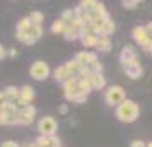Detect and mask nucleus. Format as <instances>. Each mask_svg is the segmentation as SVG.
I'll return each mask as SVG.
<instances>
[{
  "mask_svg": "<svg viewBox=\"0 0 152 147\" xmlns=\"http://www.w3.org/2000/svg\"><path fill=\"white\" fill-rule=\"evenodd\" d=\"M125 89L121 86H110L106 91H104V103L111 108H116L120 103L125 101Z\"/></svg>",
  "mask_w": 152,
  "mask_h": 147,
  "instance_id": "f03ea898",
  "label": "nucleus"
},
{
  "mask_svg": "<svg viewBox=\"0 0 152 147\" xmlns=\"http://www.w3.org/2000/svg\"><path fill=\"white\" fill-rule=\"evenodd\" d=\"M33 24L29 21V17H22L21 21H17V33H28V29Z\"/></svg>",
  "mask_w": 152,
  "mask_h": 147,
  "instance_id": "b1692460",
  "label": "nucleus"
},
{
  "mask_svg": "<svg viewBox=\"0 0 152 147\" xmlns=\"http://www.w3.org/2000/svg\"><path fill=\"white\" fill-rule=\"evenodd\" d=\"M5 55H7V56H15V55H17V50L10 48V50H7V51H5Z\"/></svg>",
  "mask_w": 152,
  "mask_h": 147,
  "instance_id": "4c0bfd02",
  "label": "nucleus"
},
{
  "mask_svg": "<svg viewBox=\"0 0 152 147\" xmlns=\"http://www.w3.org/2000/svg\"><path fill=\"white\" fill-rule=\"evenodd\" d=\"M0 125H12V116H7L0 111Z\"/></svg>",
  "mask_w": 152,
  "mask_h": 147,
  "instance_id": "473e14b6",
  "label": "nucleus"
},
{
  "mask_svg": "<svg viewBox=\"0 0 152 147\" xmlns=\"http://www.w3.org/2000/svg\"><path fill=\"white\" fill-rule=\"evenodd\" d=\"M22 147H38V146H36L34 142H31V144H24Z\"/></svg>",
  "mask_w": 152,
  "mask_h": 147,
  "instance_id": "79ce46f5",
  "label": "nucleus"
},
{
  "mask_svg": "<svg viewBox=\"0 0 152 147\" xmlns=\"http://www.w3.org/2000/svg\"><path fill=\"white\" fill-rule=\"evenodd\" d=\"M65 69L69 70V74H70V75H74V77H75L77 74L80 72V69H82V67H80V65H79V63L75 62V60H70V62L65 63Z\"/></svg>",
  "mask_w": 152,
  "mask_h": 147,
  "instance_id": "5701e85b",
  "label": "nucleus"
},
{
  "mask_svg": "<svg viewBox=\"0 0 152 147\" xmlns=\"http://www.w3.org/2000/svg\"><path fill=\"white\" fill-rule=\"evenodd\" d=\"M34 144L38 147H51V139L50 137H45V135H39Z\"/></svg>",
  "mask_w": 152,
  "mask_h": 147,
  "instance_id": "cd10ccee",
  "label": "nucleus"
},
{
  "mask_svg": "<svg viewBox=\"0 0 152 147\" xmlns=\"http://www.w3.org/2000/svg\"><path fill=\"white\" fill-rule=\"evenodd\" d=\"M115 116L123 123H133L135 120L140 116V106L132 101V99H125L123 103H120L115 110Z\"/></svg>",
  "mask_w": 152,
  "mask_h": 147,
  "instance_id": "f257e3e1",
  "label": "nucleus"
},
{
  "mask_svg": "<svg viewBox=\"0 0 152 147\" xmlns=\"http://www.w3.org/2000/svg\"><path fill=\"white\" fill-rule=\"evenodd\" d=\"M41 34H43L41 26H31V28L28 29V36L33 39V41H38V39L41 38Z\"/></svg>",
  "mask_w": 152,
  "mask_h": 147,
  "instance_id": "4be33fe9",
  "label": "nucleus"
},
{
  "mask_svg": "<svg viewBox=\"0 0 152 147\" xmlns=\"http://www.w3.org/2000/svg\"><path fill=\"white\" fill-rule=\"evenodd\" d=\"M77 80H79V79H77ZM77 87H79V92H80V94H86V96H89L91 92H92L91 80H79V82H77Z\"/></svg>",
  "mask_w": 152,
  "mask_h": 147,
  "instance_id": "6ab92c4d",
  "label": "nucleus"
},
{
  "mask_svg": "<svg viewBox=\"0 0 152 147\" xmlns=\"http://www.w3.org/2000/svg\"><path fill=\"white\" fill-rule=\"evenodd\" d=\"M5 103H7V99H5V96H4V94L0 92V110L4 108V105H5Z\"/></svg>",
  "mask_w": 152,
  "mask_h": 147,
  "instance_id": "58836bf2",
  "label": "nucleus"
},
{
  "mask_svg": "<svg viewBox=\"0 0 152 147\" xmlns=\"http://www.w3.org/2000/svg\"><path fill=\"white\" fill-rule=\"evenodd\" d=\"M60 19H62V21H65L67 24H69V22L74 19V12H72V10H63L62 15H60Z\"/></svg>",
  "mask_w": 152,
  "mask_h": 147,
  "instance_id": "2f4dec72",
  "label": "nucleus"
},
{
  "mask_svg": "<svg viewBox=\"0 0 152 147\" xmlns=\"http://www.w3.org/2000/svg\"><path fill=\"white\" fill-rule=\"evenodd\" d=\"M29 74H31V77L36 79V80H45V79L50 77L51 70H50V65L46 62H43V60H36V62L31 65Z\"/></svg>",
  "mask_w": 152,
  "mask_h": 147,
  "instance_id": "39448f33",
  "label": "nucleus"
},
{
  "mask_svg": "<svg viewBox=\"0 0 152 147\" xmlns=\"http://www.w3.org/2000/svg\"><path fill=\"white\" fill-rule=\"evenodd\" d=\"M96 48L99 50V51H103V53H108V51H111V48H113V43H111L110 38H97Z\"/></svg>",
  "mask_w": 152,
  "mask_h": 147,
  "instance_id": "2eb2a0df",
  "label": "nucleus"
},
{
  "mask_svg": "<svg viewBox=\"0 0 152 147\" xmlns=\"http://www.w3.org/2000/svg\"><path fill=\"white\" fill-rule=\"evenodd\" d=\"M36 116V108L33 105L22 108L12 116V125H31Z\"/></svg>",
  "mask_w": 152,
  "mask_h": 147,
  "instance_id": "7ed1b4c3",
  "label": "nucleus"
},
{
  "mask_svg": "<svg viewBox=\"0 0 152 147\" xmlns=\"http://www.w3.org/2000/svg\"><path fill=\"white\" fill-rule=\"evenodd\" d=\"M65 28H67V22L62 21V19L58 17V19L53 21V24H51V33H53V34H63Z\"/></svg>",
  "mask_w": 152,
  "mask_h": 147,
  "instance_id": "f3484780",
  "label": "nucleus"
},
{
  "mask_svg": "<svg viewBox=\"0 0 152 147\" xmlns=\"http://www.w3.org/2000/svg\"><path fill=\"white\" fill-rule=\"evenodd\" d=\"M91 86H92V91H101L106 87V79L103 74H94L91 79Z\"/></svg>",
  "mask_w": 152,
  "mask_h": 147,
  "instance_id": "4468645a",
  "label": "nucleus"
},
{
  "mask_svg": "<svg viewBox=\"0 0 152 147\" xmlns=\"http://www.w3.org/2000/svg\"><path fill=\"white\" fill-rule=\"evenodd\" d=\"M145 147H152V142H149V144H145Z\"/></svg>",
  "mask_w": 152,
  "mask_h": 147,
  "instance_id": "37998d69",
  "label": "nucleus"
},
{
  "mask_svg": "<svg viewBox=\"0 0 152 147\" xmlns=\"http://www.w3.org/2000/svg\"><path fill=\"white\" fill-rule=\"evenodd\" d=\"M74 60H75L80 67H87V65H89V51H79Z\"/></svg>",
  "mask_w": 152,
  "mask_h": 147,
  "instance_id": "412c9836",
  "label": "nucleus"
},
{
  "mask_svg": "<svg viewBox=\"0 0 152 147\" xmlns=\"http://www.w3.org/2000/svg\"><path fill=\"white\" fill-rule=\"evenodd\" d=\"M0 111L4 113V115H7V116H14V115L19 111V110L15 108L14 103H5V105H4V108H2Z\"/></svg>",
  "mask_w": 152,
  "mask_h": 147,
  "instance_id": "393cba45",
  "label": "nucleus"
},
{
  "mask_svg": "<svg viewBox=\"0 0 152 147\" xmlns=\"http://www.w3.org/2000/svg\"><path fill=\"white\" fill-rule=\"evenodd\" d=\"M28 17H29V21H31L33 26H41V22L45 21V15H43V12H39V10H33Z\"/></svg>",
  "mask_w": 152,
  "mask_h": 147,
  "instance_id": "a211bd4d",
  "label": "nucleus"
},
{
  "mask_svg": "<svg viewBox=\"0 0 152 147\" xmlns=\"http://www.w3.org/2000/svg\"><path fill=\"white\" fill-rule=\"evenodd\" d=\"M53 77H55L56 82H62V84H63L67 79L74 77V75H70V74H69V70L65 69V65H60V67H56V69L53 70Z\"/></svg>",
  "mask_w": 152,
  "mask_h": 147,
  "instance_id": "f8f14e48",
  "label": "nucleus"
},
{
  "mask_svg": "<svg viewBox=\"0 0 152 147\" xmlns=\"http://www.w3.org/2000/svg\"><path fill=\"white\" fill-rule=\"evenodd\" d=\"M5 51H7V50H5L4 46H2V45H0V60H4V58L7 56V55H5Z\"/></svg>",
  "mask_w": 152,
  "mask_h": 147,
  "instance_id": "ea45409f",
  "label": "nucleus"
},
{
  "mask_svg": "<svg viewBox=\"0 0 152 147\" xmlns=\"http://www.w3.org/2000/svg\"><path fill=\"white\" fill-rule=\"evenodd\" d=\"M58 111L62 113V115H67V113H69V105H62L58 108Z\"/></svg>",
  "mask_w": 152,
  "mask_h": 147,
  "instance_id": "e433bc0d",
  "label": "nucleus"
},
{
  "mask_svg": "<svg viewBox=\"0 0 152 147\" xmlns=\"http://www.w3.org/2000/svg\"><path fill=\"white\" fill-rule=\"evenodd\" d=\"M92 75H94V74H92L87 67H82V69H80V72L77 74L75 77L79 79V80H91V79H92Z\"/></svg>",
  "mask_w": 152,
  "mask_h": 147,
  "instance_id": "bb28decb",
  "label": "nucleus"
},
{
  "mask_svg": "<svg viewBox=\"0 0 152 147\" xmlns=\"http://www.w3.org/2000/svg\"><path fill=\"white\" fill-rule=\"evenodd\" d=\"M15 38H17L21 43H24V45H34V43H36V41H33V39L28 36V33H15Z\"/></svg>",
  "mask_w": 152,
  "mask_h": 147,
  "instance_id": "c85d7f7f",
  "label": "nucleus"
},
{
  "mask_svg": "<svg viewBox=\"0 0 152 147\" xmlns=\"http://www.w3.org/2000/svg\"><path fill=\"white\" fill-rule=\"evenodd\" d=\"M137 60V53H135V50H133V46H130V45H126L123 50H121V53H120V62H121V65H128V63L135 62Z\"/></svg>",
  "mask_w": 152,
  "mask_h": 147,
  "instance_id": "6e6552de",
  "label": "nucleus"
},
{
  "mask_svg": "<svg viewBox=\"0 0 152 147\" xmlns=\"http://www.w3.org/2000/svg\"><path fill=\"white\" fill-rule=\"evenodd\" d=\"M80 41H82V45L86 46V48H92V46H96L97 45V36L84 34V36H80Z\"/></svg>",
  "mask_w": 152,
  "mask_h": 147,
  "instance_id": "aec40b11",
  "label": "nucleus"
},
{
  "mask_svg": "<svg viewBox=\"0 0 152 147\" xmlns=\"http://www.w3.org/2000/svg\"><path fill=\"white\" fill-rule=\"evenodd\" d=\"M140 48L144 50V51H147V53H152V38H147V39L140 45Z\"/></svg>",
  "mask_w": 152,
  "mask_h": 147,
  "instance_id": "7c9ffc66",
  "label": "nucleus"
},
{
  "mask_svg": "<svg viewBox=\"0 0 152 147\" xmlns=\"http://www.w3.org/2000/svg\"><path fill=\"white\" fill-rule=\"evenodd\" d=\"M138 4H140L138 0H123V2H121V5H123L125 9H128V10L138 7Z\"/></svg>",
  "mask_w": 152,
  "mask_h": 147,
  "instance_id": "c756f323",
  "label": "nucleus"
},
{
  "mask_svg": "<svg viewBox=\"0 0 152 147\" xmlns=\"http://www.w3.org/2000/svg\"><path fill=\"white\" fill-rule=\"evenodd\" d=\"M2 94L5 96L7 103H15V101L19 99V89H17L15 86H7V87L4 89V92H2Z\"/></svg>",
  "mask_w": 152,
  "mask_h": 147,
  "instance_id": "ddd939ff",
  "label": "nucleus"
},
{
  "mask_svg": "<svg viewBox=\"0 0 152 147\" xmlns=\"http://www.w3.org/2000/svg\"><path fill=\"white\" fill-rule=\"evenodd\" d=\"M130 147H145V142H142V140H133L130 144Z\"/></svg>",
  "mask_w": 152,
  "mask_h": 147,
  "instance_id": "c9c22d12",
  "label": "nucleus"
},
{
  "mask_svg": "<svg viewBox=\"0 0 152 147\" xmlns=\"http://www.w3.org/2000/svg\"><path fill=\"white\" fill-rule=\"evenodd\" d=\"M77 77H70L67 79L65 82H63V96H65V99L67 101H72L74 103V99H75V96L79 94V87H77Z\"/></svg>",
  "mask_w": 152,
  "mask_h": 147,
  "instance_id": "423d86ee",
  "label": "nucleus"
},
{
  "mask_svg": "<svg viewBox=\"0 0 152 147\" xmlns=\"http://www.w3.org/2000/svg\"><path fill=\"white\" fill-rule=\"evenodd\" d=\"M63 36H65V39H67V41H75V39H80V33H79L77 29H74L72 26H69V24H67V28H65V31H63Z\"/></svg>",
  "mask_w": 152,
  "mask_h": 147,
  "instance_id": "dca6fc26",
  "label": "nucleus"
},
{
  "mask_svg": "<svg viewBox=\"0 0 152 147\" xmlns=\"http://www.w3.org/2000/svg\"><path fill=\"white\" fill-rule=\"evenodd\" d=\"M123 70H125V74H126L130 79H140L142 77V74H144V69H142V65L138 63V60L128 63V65H125Z\"/></svg>",
  "mask_w": 152,
  "mask_h": 147,
  "instance_id": "0eeeda50",
  "label": "nucleus"
},
{
  "mask_svg": "<svg viewBox=\"0 0 152 147\" xmlns=\"http://www.w3.org/2000/svg\"><path fill=\"white\" fill-rule=\"evenodd\" d=\"M86 101H87V96H86V94H80V92H79L75 96V99H74V103H77V105H82Z\"/></svg>",
  "mask_w": 152,
  "mask_h": 147,
  "instance_id": "72a5a7b5",
  "label": "nucleus"
},
{
  "mask_svg": "<svg viewBox=\"0 0 152 147\" xmlns=\"http://www.w3.org/2000/svg\"><path fill=\"white\" fill-rule=\"evenodd\" d=\"M132 38L135 39V43H138V45H142V43L149 38V34H147V29H145V26H137V28H133V31H132Z\"/></svg>",
  "mask_w": 152,
  "mask_h": 147,
  "instance_id": "9d476101",
  "label": "nucleus"
},
{
  "mask_svg": "<svg viewBox=\"0 0 152 147\" xmlns=\"http://www.w3.org/2000/svg\"><path fill=\"white\" fill-rule=\"evenodd\" d=\"M56 130H58V123H56V120L53 116H43L38 121V132H39V135L51 137V135H56Z\"/></svg>",
  "mask_w": 152,
  "mask_h": 147,
  "instance_id": "20e7f679",
  "label": "nucleus"
},
{
  "mask_svg": "<svg viewBox=\"0 0 152 147\" xmlns=\"http://www.w3.org/2000/svg\"><path fill=\"white\" fill-rule=\"evenodd\" d=\"M145 29H147V34H149V38H152V22H149V24L145 26Z\"/></svg>",
  "mask_w": 152,
  "mask_h": 147,
  "instance_id": "a19ab883",
  "label": "nucleus"
},
{
  "mask_svg": "<svg viewBox=\"0 0 152 147\" xmlns=\"http://www.w3.org/2000/svg\"><path fill=\"white\" fill-rule=\"evenodd\" d=\"M34 96H36V92L31 86H22V87H19V99L24 101L26 105H31Z\"/></svg>",
  "mask_w": 152,
  "mask_h": 147,
  "instance_id": "1a4fd4ad",
  "label": "nucleus"
},
{
  "mask_svg": "<svg viewBox=\"0 0 152 147\" xmlns=\"http://www.w3.org/2000/svg\"><path fill=\"white\" fill-rule=\"evenodd\" d=\"M151 55H152V53H151Z\"/></svg>",
  "mask_w": 152,
  "mask_h": 147,
  "instance_id": "c03bdc74",
  "label": "nucleus"
},
{
  "mask_svg": "<svg viewBox=\"0 0 152 147\" xmlns=\"http://www.w3.org/2000/svg\"><path fill=\"white\" fill-rule=\"evenodd\" d=\"M96 0H82L80 4H79V7L82 9L84 12H92V9L96 7Z\"/></svg>",
  "mask_w": 152,
  "mask_h": 147,
  "instance_id": "a878e982",
  "label": "nucleus"
},
{
  "mask_svg": "<svg viewBox=\"0 0 152 147\" xmlns=\"http://www.w3.org/2000/svg\"><path fill=\"white\" fill-rule=\"evenodd\" d=\"M0 147H21V146L17 142H14V140H5V142L0 144Z\"/></svg>",
  "mask_w": 152,
  "mask_h": 147,
  "instance_id": "f704fd0d",
  "label": "nucleus"
},
{
  "mask_svg": "<svg viewBox=\"0 0 152 147\" xmlns=\"http://www.w3.org/2000/svg\"><path fill=\"white\" fill-rule=\"evenodd\" d=\"M91 15L94 17V21H99V19H110V14H108L106 7H104L103 4H99V2L96 4V7L92 9Z\"/></svg>",
  "mask_w": 152,
  "mask_h": 147,
  "instance_id": "9b49d317",
  "label": "nucleus"
}]
</instances>
